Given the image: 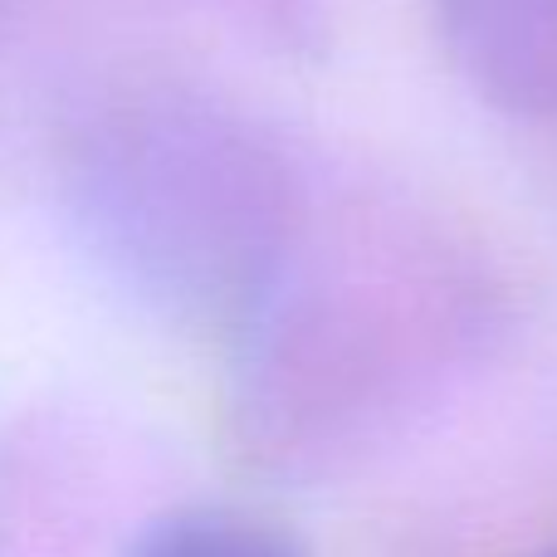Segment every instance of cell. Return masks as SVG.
I'll return each mask as SVG.
<instances>
[{
  "label": "cell",
  "mask_w": 557,
  "mask_h": 557,
  "mask_svg": "<svg viewBox=\"0 0 557 557\" xmlns=\"http://www.w3.org/2000/svg\"><path fill=\"white\" fill-rule=\"evenodd\" d=\"M460 74L513 117H557V0H435Z\"/></svg>",
  "instance_id": "1"
},
{
  "label": "cell",
  "mask_w": 557,
  "mask_h": 557,
  "mask_svg": "<svg viewBox=\"0 0 557 557\" xmlns=\"http://www.w3.org/2000/svg\"><path fill=\"white\" fill-rule=\"evenodd\" d=\"M133 557H298V548L260 519L196 509V513H176V519L152 523L137 539Z\"/></svg>",
  "instance_id": "2"
},
{
  "label": "cell",
  "mask_w": 557,
  "mask_h": 557,
  "mask_svg": "<svg viewBox=\"0 0 557 557\" xmlns=\"http://www.w3.org/2000/svg\"><path fill=\"white\" fill-rule=\"evenodd\" d=\"M553 557H557V553H553Z\"/></svg>",
  "instance_id": "3"
}]
</instances>
